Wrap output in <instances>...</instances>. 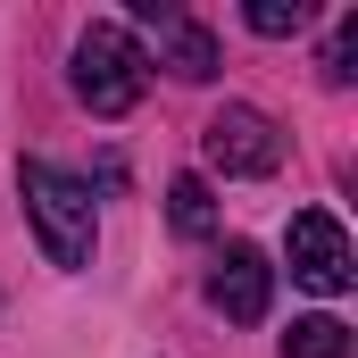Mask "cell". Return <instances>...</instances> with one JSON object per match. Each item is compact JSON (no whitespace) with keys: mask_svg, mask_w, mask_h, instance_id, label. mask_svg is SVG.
<instances>
[{"mask_svg":"<svg viewBox=\"0 0 358 358\" xmlns=\"http://www.w3.org/2000/svg\"><path fill=\"white\" fill-rule=\"evenodd\" d=\"M17 192H25V217L42 234V259L50 267H92V242H100V208H92V183L59 159H25L17 167Z\"/></svg>","mask_w":358,"mask_h":358,"instance_id":"1","label":"cell"},{"mask_svg":"<svg viewBox=\"0 0 358 358\" xmlns=\"http://www.w3.org/2000/svg\"><path fill=\"white\" fill-rule=\"evenodd\" d=\"M142 84H150L142 42L125 25H84V42H76V100H84L92 117H125L142 100Z\"/></svg>","mask_w":358,"mask_h":358,"instance_id":"2","label":"cell"},{"mask_svg":"<svg viewBox=\"0 0 358 358\" xmlns=\"http://www.w3.org/2000/svg\"><path fill=\"white\" fill-rule=\"evenodd\" d=\"M200 150H208L217 176H275V167H283V134H275L267 108H250V100H225V108L208 117Z\"/></svg>","mask_w":358,"mask_h":358,"instance_id":"3","label":"cell"},{"mask_svg":"<svg viewBox=\"0 0 358 358\" xmlns=\"http://www.w3.org/2000/svg\"><path fill=\"white\" fill-rule=\"evenodd\" d=\"M283 259H292V283H308V292H350V275H358V259H350V234H342V217L334 208H300L292 217V234H283Z\"/></svg>","mask_w":358,"mask_h":358,"instance_id":"4","label":"cell"},{"mask_svg":"<svg viewBox=\"0 0 358 358\" xmlns=\"http://www.w3.org/2000/svg\"><path fill=\"white\" fill-rule=\"evenodd\" d=\"M134 25H150L159 67H167L176 84H208V76H217V34H208L200 17H183L167 0H134Z\"/></svg>","mask_w":358,"mask_h":358,"instance_id":"5","label":"cell"},{"mask_svg":"<svg viewBox=\"0 0 358 358\" xmlns=\"http://www.w3.org/2000/svg\"><path fill=\"white\" fill-rule=\"evenodd\" d=\"M275 300V267L250 250V242H225L217 250V267H208V308L217 317H234V325H259Z\"/></svg>","mask_w":358,"mask_h":358,"instance_id":"6","label":"cell"},{"mask_svg":"<svg viewBox=\"0 0 358 358\" xmlns=\"http://www.w3.org/2000/svg\"><path fill=\"white\" fill-rule=\"evenodd\" d=\"M167 225H176L183 242H208V234H217V200H208L200 176H176V183H167Z\"/></svg>","mask_w":358,"mask_h":358,"instance_id":"7","label":"cell"},{"mask_svg":"<svg viewBox=\"0 0 358 358\" xmlns=\"http://www.w3.org/2000/svg\"><path fill=\"white\" fill-rule=\"evenodd\" d=\"M283 358H350V325L342 317H292Z\"/></svg>","mask_w":358,"mask_h":358,"instance_id":"8","label":"cell"},{"mask_svg":"<svg viewBox=\"0 0 358 358\" xmlns=\"http://www.w3.org/2000/svg\"><path fill=\"white\" fill-rule=\"evenodd\" d=\"M242 25H250V34H267V42H283V34H300V25H308V0H250V8H242Z\"/></svg>","mask_w":358,"mask_h":358,"instance_id":"9","label":"cell"},{"mask_svg":"<svg viewBox=\"0 0 358 358\" xmlns=\"http://www.w3.org/2000/svg\"><path fill=\"white\" fill-rule=\"evenodd\" d=\"M325 76H334V84L358 76V17H342V34H334V50H325Z\"/></svg>","mask_w":358,"mask_h":358,"instance_id":"10","label":"cell"}]
</instances>
